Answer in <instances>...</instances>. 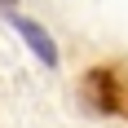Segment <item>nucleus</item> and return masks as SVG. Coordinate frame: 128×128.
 Segmentation results:
<instances>
[{
  "label": "nucleus",
  "instance_id": "1",
  "mask_svg": "<svg viewBox=\"0 0 128 128\" xmlns=\"http://www.w3.org/2000/svg\"><path fill=\"white\" fill-rule=\"evenodd\" d=\"M9 22H13V31L26 40V49L36 53L44 66H58V44H53V36L44 31V26L36 22V18H22V13H9Z\"/></svg>",
  "mask_w": 128,
  "mask_h": 128
},
{
  "label": "nucleus",
  "instance_id": "2",
  "mask_svg": "<svg viewBox=\"0 0 128 128\" xmlns=\"http://www.w3.org/2000/svg\"><path fill=\"white\" fill-rule=\"evenodd\" d=\"M4 4H13V0H4Z\"/></svg>",
  "mask_w": 128,
  "mask_h": 128
}]
</instances>
